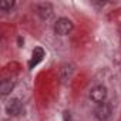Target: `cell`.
Listing matches in <instances>:
<instances>
[{
    "instance_id": "6da1fadb",
    "label": "cell",
    "mask_w": 121,
    "mask_h": 121,
    "mask_svg": "<svg viewBox=\"0 0 121 121\" xmlns=\"http://www.w3.org/2000/svg\"><path fill=\"white\" fill-rule=\"evenodd\" d=\"M73 27H74V24H73V22H71L70 19L61 17V19H58V20L56 22V24H54V31H56V34H58V36H66V34H69V33L73 30Z\"/></svg>"
},
{
    "instance_id": "7a4b0ae2",
    "label": "cell",
    "mask_w": 121,
    "mask_h": 121,
    "mask_svg": "<svg viewBox=\"0 0 121 121\" xmlns=\"http://www.w3.org/2000/svg\"><path fill=\"white\" fill-rule=\"evenodd\" d=\"M90 98L93 103H97V104H103L105 103V98H107V88L104 86H97L94 87L91 91H90Z\"/></svg>"
},
{
    "instance_id": "3957f363",
    "label": "cell",
    "mask_w": 121,
    "mask_h": 121,
    "mask_svg": "<svg viewBox=\"0 0 121 121\" xmlns=\"http://www.w3.org/2000/svg\"><path fill=\"white\" fill-rule=\"evenodd\" d=\"M94 114H95V117L100 121H107L111 117V114H112V105L110 103H103V104H100L95 108Z\"/></svg>"
},
{
    "instance_id": "277c9868",
    "label": "cell",
    "mask_w": 121,
    "mask_h": 121,
    "mask_svg": "<svg viewBox=\"0 0 121 121\" xmlns=\"http://www.w3.org/2000/svg\"><path fill=\"white\" fill-rule=\"evenodd\" d=\"M22 110H23V105H22V103H20L19 98H13V100L9 101V104L6 105V111H7V114H10V115H19V114L22 112Z\"/></svg>"
},
{
    "instance_id": "5b68a950",
    "label": "cell",
    "mask_w": 121,
    "mask_h": 121,
    "mask_svg": "<svg viewBox=\"0 0 121 121\" xmlns=\"http://www.w3.org/2000/svg\"><path fill=\"white\" fill-rule=\"evenodd\" d=\"M37 13L43 20H50L53 16V7L50 3H41L37 7Z\"/></svg>"
},
{
    "instance_id": "8992f818",
    "label": "cell",
    "mask_w": 121,
    "mask_h": 121,
    "mask_svg": "<svg viewBox=\"0 0 121 121\" xmlns=\"http://www.w3.org/2000/svg\"><path fill=\"white\" fill-rule=\"evenodd\" d=\"M73 73H74L73 66L71 64H64V66H61V69H60V78H61L63 83H67L71 78Z\"/></svg>"
},
{
    "instance_id": "52a82bcc",
    "label": "cell",
    "mask_w": 121,
    "mask_h": 121,
    "mask_svg": "<svg viewBox=\"0 0 121 121\" xmlns=\"http://www.w3.org/2000/svg\"><path fill=\"white\" fill-rule=\"evenodd\" d=\"M43 57H44L43 48H40V47L34 48V51H33V58H31V61H30V69H33L34 66H37L41 60H43Z\"/></svg>"
},
{
    "instance_id": "ba28073f",
    "label": "cell",
    "mask_w": 121,
    "mask_h": 121,
    "mask_svg": "<svg viewBox=\"0 0 121 121\" xmlns=\"http://www.w3.org/2000/svg\"><path fill=\"white\" fill-rule=\"evenodd\" d=\"M13 88H14V81L13 80H3L2 84H0V93H2V95L9 94Z\"/></svg>"
},
{
    "instance_id": "9c48e42d",
    "label": "cell",
    "mask_w": 121,
    "mask_h": 121,
    "mask_svg": "<svg viewBox=\"0 0 121 121\" xmlns=\"http://www.w3.org/2000/svg\"><path fill=\"white\" fill-rule=\"evenodd\" d=\"M14 6V2L13 0H2L0 2V9L7 12V10H12V7Z\"/></svg>"
},
{
    "instance_id": "30bf717a",
    "label": "cell",
    "mask_w": 121,
    "mask_h": 121,
    "mask_svg": "<svg viewBox=\"0 0 121 121\" xmlns=\"http://www.w3.org/2000/svg\"><path fill=\"white\" fill-rule=\"evenodd\" d=\"M17 43H19V46L22 47V46H23V39H22V37H19V39H17Z\"/></svg>"
}]
</instances>
